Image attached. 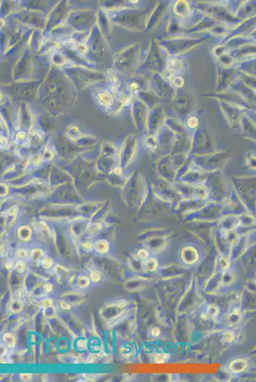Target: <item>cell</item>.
Returning a JSON list of instances; mask_svg holds the SVG:
<instances>
[{
    "mask_svg": "<svg viewBox=\"0 0 256 382\" xmlns=\"http://www.w3.org/2000/svg\"><path fill=\"white\" fill-rule=\"evenodd\" d=\"M152 334L154 336H159L160 334V330H159V329L158 328H154L152 330Z\"/></svg>",
    "mask_w": 256,
    "mask_h": 382,
    "instance_id": "7402d4cb",
    "label": "cell"
},
{
    "mask_svg": "<svg viewBox=\"0 0 256 382\" xmlns=\"http://www.w3.org/2000/svg\"><path fill=\"white\" fill-rule=\"evenodd\" d=\"M158 267L157 261L155 259H149L146 261L145 263V268L149 271H154Z\"/></svg>",
    "mask_w": 256,
    "mask_h": 382,
    "instance_id": "7c38bea8",
    "label": "cell"
},
{
    "mask_svg": "<svg viewBox=\"0 0 256 382\" xmlns=\"http://www.w3.org/2000/svg\"><path fill=\"white\" fill-rule=\"evenodd\" d=\"M219 313V309L217 306L211 305L208 308V314L211 318H215Z\"/></svg>",
    "mask_w": 256,
    "mask_h": 382,
    "instance_id": "5bb4252c",
    "label": "cell"
},
{
    "mask_svg": "<svg viewBox=\"0 0 256 382\" xmlns=\"http://www.w3.org/2000/svg\"><path fill=\"white\" fill-rule=\"evenodd\" d=\"M104 41H106V40L103 35L96 24H95L89 33L85 40V44L88 49V54L91 52L95 56L99 57L104 50Z\"/></svg>",
    "mask_w": 256,
    "mask_h": 382,
    "instance_id": "52a82bcc",
    "label": "cell"
},
{
    "mask_svg": "<svg viewBox=\"0 0 256 382\" xmlns=\"http://www.w3.org/2000/svg\"><path fill=\"white\" fill-rule=\"evenodd\" d=\"M32 68V62L30 58L29 49H26L19 58L14 68L13 78L17 82L29 81V76Z\"/></svg>",
    "mask_w": 256,
    "mask_h": 382,
    "instance_id": "8992f818",
    "label": "cell"
},
{
    "mask_svg": "<svg viewBox=\"0 0 256 382\" xmlns=\"http://www.w3.org/2000/svg\"><path fill=\"white\" fill-rule=\"evenodd\" d=\"M168 356L166 354H158L155 356V361L158 363H163L168 360Z\"/></svg>",
    "mask_w": 256,
    "mask_h": 382,
    "instance_id": "9a60e30c",
    "label": "cell"
},
{
    "mask_svg": "<svg viewBox=\"0 0 256 382\" xmlns=\"http://www.w3.org/2000/svg\"><path fill=\"white\" fill-rule=\"evenodd\" d=\"M148 255L149 254L145 250H141L140 251V253H138V257L143 259H146V258L148 257Z\"/></svg>",
    "mask_w": 256,
    "mask_h": 382,
    "instance_id": "ac0fdd59",
    "label": "cell"
},
{
    "mask_svg": "<svg viewBox=\"0 0 256 382\" xmlns=\"http://www.w3.org/2000/svg\"><path fill=\"white\" fill-rule=\"evenodd\" d=\"M52 286L51 284H47L45 286H44V290L46 291L47 293H49V292H50L52 290Z\"/></svg>",
    "mask_w": 256,
    "mask_h": 382,
    "instance_id": "cb8c5ba5",
    "label": "cell"
},
{
    "mask_svg": "<svg viewBox=\"0 0 256 382\" xmlns=\"http://www.w3.org/2000/svg\"><path fill=\"white\" fill-rule=\"evenodd\" d=\"M14 19L19 23L26 25L35 29L43 30L45 29L46 21H47V14L43 12H38V11H33L25 9L23 11H18L16 12H13Z\"/></svg>",
    "mask_w": 256,
    "mask_h": 382,
    "instance_id": "5b68a950",
    "label": "cell"
},
{
    "mask_svg": "<svg viewBox=\"0 0 256 382\" xmlns=\"http://www.w3.org/2000/svg\"><path fill=\"white\" fill-rule=\"evenodd\" d=\"M20 84H15L12 85V92L14 93V95L19 98H28L34 94V93H37V90L35 89V81H28V82H19Z\"/></svg>",
    "mask_w": 256,
    "mask_h": 382,
    "instance_id": "ba28073f",
    "label": "cell"
},
{
    "mask_svg": "<svg viewBox=\"0 0 256 382\" xmlns=\"http://www.w3.org/2000/svg\"><path fill=\"white\" fill-rule=\"evenodd\" d=\"M126 304H127V302L126 301V300H124V299H121V300H120V301L118 302V303H117V306H118V307H119L120 308H122L125 307V306L126 305Z\"/></svg>",
    "mask_w": 256,
    "mask_h": 382,
    "instance_id": "44dd1931",
    "label": "cell"
},
{
    "mask_svg": "<svg viewBox=\"0 0 256 382\" xmlns=\"http://www.w3.org/2000/svg\"><path fill=\"white\" fill-rule=\"evenodd\" d=\"M78 284H79V285L81 288L85 289L89 285L90 281H89V279L88 278V277L85 276H82L79 278V280H78Z\"/></svg>",
    "mask_w": 256,
    "mask_h": 382,
    "instance_id": "4fadbf2b",
    "label": "cell"
},
{
    "mask_svg": "<svg viewBox=\"0 0 256 382\" xmlns=\"http://www.w3.org/2000/svg\"><path fill=\"white\" fill-rule=\"evenodd\" d=\"M3 340L5 345L8 348H13L16 343L15 336L11 333H6L3 337Z\"/></svg>",
    "mask_w": 256,
    "mask_h": 382,
    "instance_id": "8fae6325",
    "label": "cell"
},
{
    "mask_svg": "<svg viewBox=\"0 0 256 382\" xmlns=\"http://www.w3.org/2000/svg\"><path fill=\"white\" fill-rule=\"evenodd\" d=\"M63 70L77 90L106 80L103 73L84 66L69 65L63 68Z\"/></svg>",
    "mask_w": 256,
    "mask_h": 382,
    "instance_id": "7a4b0ae2",
    "label": "cell"
},
{
    "mask_svg": "<svg viewBox=\"0 0 256 382\" xmlns=\"http://www.w3.org/2000/svg\"><path fill=\"white\" fill-rule=\"evenodd\" d=\"M246 366L247 363L245 361H244L243 360H238L233 361L230 364V369H231V370L234 372L238 373L243 371L244 369L246 367Z\"/></svg>",
    "mask_w": 256,
    "mask_h": 382,
    "instance_id": "30bf717a",
    "label": "cell"
},
{
    "mask_svg": "<svg viewBox=\"0 0 256 382\" xmlns=\"http://www.w3.org/2000/svg\"><path fill=\"white\" fill-rule=\"evenodd\" d=\"M91 280L94 282H99L101 279V275H100L99 273H98V272H93L91 273V276H90Z\"/></svg>",
    "mask_w": 256,
    "mask_h": 382,
    "instance_id": "2e32d148",
    "label": "cell"
},
{
    "mask_svg": "<svg viewBox=\"0 0 256 382\" xmlns=\"http://www.w3.org/2000/svg\"><path fill=\"white\" fill-rule=\"evenodd\" d=\"M78 90L63 70L52 66L39 85L37 97L47 110H68L74 104Z\"/></svg>",
    "mask_w": 256,
    "mask_h": 382,
    "instance_id": "6da1fadb",
    "label": "cell"
},
{
    "mask_svg": "<svg viewBox=\"0 0 256 382\" xmlns=\"http://www.w3.org/2000/svg\"><path fill=\"white\" fill-rule=\"evenodd\" d=\"M20 377H21L22 380L27 381H29L31 379L32 376H31V375L30 374H26V373L24 374H24H21L20 375Z\"/></svg>",
    "mask_w": 256,
    "mask_h": 382,
    "instance_id": "ffe728a7",
    "label": "cell"
},
{
    "mask_svg": "<svg viewBox=\"0 0 256 382\" xmlns=\"http://www.w3.org/2000/svg\"><path fill=\"white\" fill-rule=\"evenodd\" d=\"M70 6L68 2H59L55 4L47 16V21L43 31L49 33L66 23L70 12Z\"/></svg>",
    "mask_w": 256,
    "mask_h": 382,
    "instance_id": "277c9868",
    "label": "cell"
},
{
    "mask_svg": "<svg viewBox=\"0 0 256 382\" xmlns=\"http://www.w3.org/2000/svg\"><path fill=\"white\" fill-rule=\"evenodd\" d=\"M22 263H23V262H20V263H18L15 266V268L16 269V271H19V273L23 272L24 270V269H25L24 264H22Z\"/></svg>",
    "mask_w": 256,
    "mask_h": 382,
    "instance_id": "e0dca14e",
    "label": "cell"
},
{
    "mask_svg": "<svg viewBox=\"0 0 256 382\" xmlns=\"http://www.w3.org/2000/svg\"><path fill=\"white\" fill-rule=\"evenodd\" d=\"M61 306L62 308L65 309V310H69L71 308L70 305H69L68 303H66V302H65L64 301H61Z\"/></svg>",
    "mask_w": 256,
    "mask_h": 382,
    "instance_id": "603a6c76",
    "label": "cell"
},
{
    "mask_svg": "<svg viewBox=\"0 0 256 382\" xmlns=\"http://www.w3.org/2000/svg\"><path fill=\"white\" fill-rule=\"evenodd\" d=\"M24 292L23 290H17L15 292V296L17 299H21L23 297Z\"/></svg>",
    "mask_w": 256,
    "mask_h": 382,
    "instance_id": "d6986e66",
    "label": "cell"
},
{
    "mask_svg": "<svg viewBox=\"0 0 256 382\" xmlns=\"http://www.w3.org/2000/svg\"><path fill=\"white\" fill-rule=\"evenodd\" d=\"M96 14L91 9L72 10L66 21L68 26L76 33H85L89 32L95 26Z\"/></svg>",
    "mask_w": 256,
    "mask_h": 382,
    "instance_id": "3957f363",
    "label": "cell"
},
{
    "mask_svg": "<svg viewBox=\"0 0 256 382\" xmlns=\"http://www.w3.org/2000/svg\"><path fill=\"white\" fill-rule=\"evenodd\" d=\"M111 21L106 11L103 9L99 10L96 13V26L102 32L106 41H108L111 33Z\"/></svg>",
    "mask_w": 256,
    "mask_h": 382,
    "instance_id": "9c48e42d",
    "label": "cell"
}]
</instances>
